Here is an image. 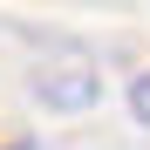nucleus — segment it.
Here are the masks:
<instances>
[{"label": "nucleus", "mask_w": 150, "mask_h": 150, "mask_svg": "<svg viewBox=\"0 0 150 150\" xmlns=\"http://www.w3.org/2000/svg\"><path fill=\"white\" fill-rule=\"evenodd\" d=\"M34 96L48 109H96V96H103V75H96L89 62H68V68H41Z\"/></svg>", "instance_id": "f257e3e1"}, {"label": "nucleus", "mask_w": 150, "mask_h": 150, "mask_svg": "<svg viewBox=\"0 0 150 150\" xmlns=\"http://www.w3.org/2000/svg\"><path fill=\"white\" fill-rule=\"evenodd\" d=\"M130 116H137L143 130H150V68H143L137 82H130Z\"/></svg>", "instance_id": "f03ea898"}, {"label": "nucleus", "mask_w": 150, "mask_h": 150, "mask_svg": "<svg viewBox=\"0 0 150 150\" xmlns=\"http://www.w3.org/2000/svg\"><path fill=\"white\" fill-rule=\"evenodd\" d=\"M0 150H28V143H0Z\"/></svg>", "instance_id": "7ed1b4c3"}]
</instances>
